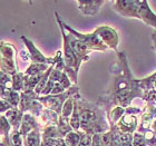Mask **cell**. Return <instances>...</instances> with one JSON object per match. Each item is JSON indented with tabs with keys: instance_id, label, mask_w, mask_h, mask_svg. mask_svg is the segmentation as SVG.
Instances as JSON below:
<instances>
[{
	"instance_id": "cell-6",
	"label": "cell",
	"mask_w": 156,
	"mask_h": 146,
	"mask_svg": "<svg viewBox=\"0 0 156 146\" xmlns=\"http://www.w3.org/2000/svg\"><path fill=\"white\" fill-rule=\"evenodd\" d=\"M137 19L143 20L156 29V15L151 10L148 2L145 0H137Z\"/></svg>"
},
{
	"instance_id": "cell-2",
	"label": "cell",
	"mask_w": 156,
	"mask_h": 146,
	"mask_svg": "<svg viewBox=\"0 0 156 146\" xmlns=\"http://www.w3.org/2000/svg\"><path fill=\"white\" fill-rule=\"evenodd\" d=\"M76 94H79V88L77 86L69 88L68 91L59 95H48V96H39L38 101L41 103L46 108L50 110H54L55 113L60 115L64 107V104L66 103L67 99L70 97H74Z\"/></svg>"
},
{
	"instance_id": "cell-27",
	"label": "cell",
	"mask_w": 156,
	"mask_h": 146,
	"mask_svg": "<svg viewBox=\"0 0 156 146\" xmlns=\"http://www.w3.org/2000/svg\"><path fill=\"white\" fill-rule=\"evenodd\" d=\"M152 130L154 134L156 135V119L153 122V124H152V126H151V130Z\"/></svg>"
},
{
	"instance_id": "cell-1",
	"label": "cell",
	"mask_w": 156,
	"mask_h": 146,
	"mask_svg": "<svg viewBox=\"0 0 156 146\" xmlns=\"http://www.w3.org/2000/svg\"><path fill=\"white\" fill-rule=\"evenodd\" d=\"M80 117V130L86 134L95 135L103 134L111 130L107 125L105 112L99 106L88 103L80 97L79 94L74 96Z\"/></svg>"
},
{
	"instance_id": "cell-25",
	"label": "cell",
	"mask_w": 156,
	"mask_h": 146,
	"mask_svg": "<svg viewBox=\"0 0 156 146\" xmlns=\"http://www.w3.org/2000/svg\"><path fill=\"white\" fill-rule=\"evenodd\" d=\"M91 146H103L101 142V134H95L93 135V144Z\"/></svg>"
},
{
	"instance_id": "cell-14",
	"label": "cell",
	"mask_w": 156,
	"mask_h": 146,
	"mask_svg": "<svg viewBox=\"0 0 156 146\" xmlns=\"http://www.w3.org/2000/svg\"><path fill=\"white\" fill-rule=\"evenodd\" d=\"M50 66L47 64H38V62H31L28 67H27L25 74L28 76H37V75L45 74L49 69Z\"/></svg>"
},
{
	"instance_id": "cell-7",
	"label": "cell",
	"mask_w": 156,
	"mask_h": 146,
	"mask_svg": "<svg viewBox=\"0 0 156 146\" xmlns=\"http://www.w3.org/2000/svg\"><path fill=\"white\" fill-rule=\"evenodd\" d=\"M116 126L120 133L134 134L135 132H137V128H138L136 115L125 113L124 116L119 119V122L116 124Z\"/></svg>"
},
{
	"instance_id": "cell-19",
	"label": "cell",
	"mask_w": 156,
	"mask_h": 146,
	"mask_svg": "<svg viewBox=\"0 0 156 146\" xmlns=\"http://www.w3.org/2000/svg\"><path fill=\"white\" fill-rule=\"evenodd\" d=\"M0 132L1 136H9L10 132H12V127L8 122L5 115H1V125H0Z\"/></svg>"
},
{
	"instance_id": "cell-21",
	"label": "cell",
	"mask_w": 156,
	"mask_h": 146,
	"mask_svg": "<svg viewBox=\"0 0 156 146\" xmlns=\"http://www.w3.org/2000/svg\"><path fill=\"white\" fill-rule=\"evenodd\" d=\"M133 146H147L144 134L135 132L133 134Z\"/></svg>"
},
{
	"instance_id": "cell-20",
	"label": "cell",
	"mask_w": 156,
	"mask_h": 146,
	"mask_svg": "<svg viewBox=\"0 0 156 146\" xmlns=\"http://www.w3.org/2000/svg\"><path fill=\"white\" fill-rule=\"evenodd\" d=\"M10 141H11L12 146H25L23 136L20 134L19 130H12L10 133Z\"/></svg>"
},
{
	"instance_id": "cell-18",
	"label": "cell",
	"mask_w": 156,
	"mask_h": 146,
	"mask_svg": "<svg viewBox=\"0 0 156 146\" xmlns=\"http://www.w3.org/2000/svg\"><path fill=\"white\" fill-rule=\"evenodd\" d=\"M2 98L3 99H6L12 107H17V106H19V104H20L21 95H20V93H18V91H10L7 96H5V97H2Z\"/></svg>"
},
{
	"instance_id": "cell-22",
	"label": "cell",
	"mask_w": 156,
	"mask_h": 146,
	"mask_svg": "<svg viewBox=\"0 0 156 146\" xmlns=\"http://www.w3.org/2000/svg\"><path fill=\"white\" fill-rule=\"evenodd\" d=\"M83 132V130H81ZM93 144V136L89 134H86L83 132V136H81V141L78 146H91Z\"/></svg>"
},
{
	"instance_id": "cell-12",
	"label": "cell",
	"mask_w": 156,
	"mask_h": 146,
	"mask_svg": "<svg viewBox=\"0 0 156 146\" xmlns=\"http://www.w3.org/2000/svg\"><path fill=\"white\" fill-rule=\"evenodd\" d=\"M25 146H41L42 143V134L41 128L35 130L30 132L27 136L23 137Z\"/></svg>"
},
{
	"instance_id": "cell-15",
	"label": "cell",
	"mask_w": 156,
	"mask_h": 146,
	"mask_svg": "<svg viewBox=\"0 0 156 146\" xmlns=\"http://www.w3.org/2000/svg\"><path fill=\"white\" fill-rule=\"evenodd\" d=\"M81 136H83V132L79 130V132H75V130H72L70 133H68L64 137L66 144L68 146H78L81 141Z\"/></svg>"
},
{
	"instance_id": "cell-3",
	"label": "cell",
	"mask_w": 156,
	"mask_h": 146,
	"mask_svg": "<svg viewBox=\"0 0 156 146\" xmlns=\"http://www.w3.org/2000/svg\"><path fill=\"white\" fill-rule=\"evenodd\" d=\"M21 40L23 41L25 46L27 47V50L30 54V58L33 62H38V64H47V65L51 66L55 64V56L54 57H46L45 55H42V52L37 48L36 46L34 45V42L26 38L25 36H21Z\"/></svg>"
},
{
	"instance_id": "cell-26",
	"label": "cell",
	"mask_w": 156,
	"mask_h": 146,
	"mask_svg": "<svg viewBox=\"0 0 156 146\" xmlns=\"http://www.w3.org/2000/svg\"><path fill=\"white\" fill-rule=\"evenodd\" d=\"M0 146H12L11 141H10V135L9 136H1Z\"/></svg>"
},
{
	"instance_id": "cell-28",
	"label": "cell",
	"mask_w": 156,
	"mask_h": 146,
	"mask_svg": "<svg viewBox=\"0 0 156 146\" xmlns=\"http://www.w3.org/2000/svg\"><path fill=\"white\" fill-rule=\"evenodd\" d=\"M153 38V42H154V46H155V48H156V37H152Z\"/></svg>"
},
{
	"instance_id": "cell-13",
	"label": "cell",
	"mask_w": 156,
	"mask_h": 146,
	"mask_svg": "<svg viewBox=\"0 0 156 146\" xmlns=\"http://www.w3.org/2000/svg\"><path fill=\"white\" fill-rule=\"evenodd\" d=\"M1 72L6 73L10 76H15L16 74H18L19 70H18L15 59H8L1 57Z\"/></svg>"
},
{
	"instance_id": "cell-5",
	"label": "cell",
	"mask_w": 156,
	"mask_h": 146,
	"mask_svg": "<svg viewBox=\"0 0 156 146\" xmlns=\"http://www.w3.org/2000/svg\"><path fill=\"white\" fill-rule=\"evenodd\" d=\"M113 7L122 16L137 18V0H118L113 3Z\"/></svg>"
},
{
	"instance_id": "cell-23",
	"label": "cell",
	"mask_w": 156,
	"mask_h": 146,
	"mask_svg": "<svg viewBox=\"0 0 156 146\" xmlns=\"http://www.w3.org/2000/svg\"><path fill=\"white\" fill-rule=\"evenodd\" d=\"M11 108H13L11 105L6 101V99H3L1 98V107H0V110H1V114H6L8 110H10Z\"/></svg>"
},
{
	"instance_id": "cell-10",
	"label": "cell",
	"mask_w": 156,
	"mask_h": 146,
	"mask_svg": "<svg viewBox=\"0 0 156 146\" xmlns=\"http://www.w3.org/2000/svg\"><path fill=\"white\" fill-rule=\"evenodd\" d=\"M5 116H6V118L10 123L11 127H12V130H20V126H21V123H23L25 113H23L19 108L13 107L10 110H8V112L5 114Z\"/></svg>"
},
{
	"instance_id": "cell-8",
	"label": "cell",
	"mask_w": 156,
	"mask_h": 146,
	"mask_svg": "<svg viewBox=\"0 0 156 146\" xmlns=\"http://www.w3.org/2000/svg\"><path fill=\"white\" fill-rule=\"evenodd\" d=\"M78 9L86 16H95L99 12L101 6L105 3V1L101 0H94V1H85V0H79L76 1Z\"/></svg>"
},
{
	"instance_id": "cell-24",
	"label": "cell",
	"mask_w": 156,
	"mask_h": 146,
	"mask_svg": "<svg viewBox=\"0 0 156 146\" xmlns=\"http://www.w3.org/2000/svg\"><path fill=\"white\" fill-rule=\"evenodd\" d=\"M19 57L23 62H29V60H31L29 52H28V50H25V49H23V50L19 52Z\"/></svg>"
},
{
	"instance_id": "cell-17",
	"label": "cell",
	"mask_w": 156,
	"mask_h": 146,
	"mask_svg": "<svg viewBox=\"0 0 156 146\" xmlns=\"http://www.w3.org/2000/svg\"><path fill=\"white\" fill-rule=\"evenodd\" d=\"M12 86L13 91L23 93V88H25V73L19 72L18 74L12 76Z\"/></svg>"
},
{
	"instance_id": "cell-9",
	"label": "cell",
	"mask_w": 156,
	"mask_h": 146,
	"mask_svg": "<svg viewBox=\"0 0 156 146\" xmlns=\"http://www.w3.org/2000/svg\"><path fill=\"white\" fill-rule=\"evenodd\" d=\"M38 128H41V125H40L39 122L37 120L36 116L30 113L25 114L23 123H21V126H20V130H19L20 134L25 137V136H27L30 132H33V130H38Z\"/></svg>"
},
{
	"instance_id": "cell-11",
	"label": "cell",
	"mask_w": 156,
	"mask_h": 146,
	"mask_svg": "<svg viewBox=\"0 0 156 146\" xmlns=\"http://www.w3.org/2000/svg\"><path fill=\"white\" fill-rule=\"evenodd\" d=\"M40 117H41V123L44 124V126H58L59 115L57 113H55L54 110H50L48 108H44Z\"/></svg>"
},
{
	"instance_id": "cell-16",
	"label": "cell",
	"mask_w": 156,
	"mask_h": 146,
	"mask_svg": "<svg viewBox=\"0 0 156 146\" xmlns=\"http://www.w3.org/2000/svg\"><path fill=\"white\" fill-rule=\"evenodd\" d=\"M16 47L10 42L1 41V57L8 59H15L16 55Z\"/></svg>"
},
{
	"instance_id": "cell-4",
	"label": "cell",
	"mask_w": 156,
	"mask_h": 146,
	"mask_svg": "<svg viewBox=\"0 0 156 146\" xmlns=\"http://www.w3.org/2000/svg\"><path fill=\"white\" fill-rule=\"evenodd\" d=\"M95 31L98 34V36L101 37V40L108 48L116 50L119 38H118V34L114 28L109 26H101L97 29H95Z\"/></svg>"
}]
</instances>
